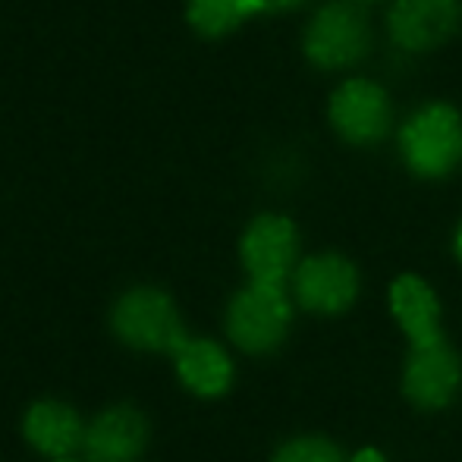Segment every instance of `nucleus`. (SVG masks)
Returning <instances> with one entry per match:
<instances>
[{"instance_id":"obj_1","label":"nucleus","mask_w":462,"mask_h":462,"mask_svg":"<svg viewBox=\"0 0 462 462\" xmlns=\"http://www.w3.org/2000/svg\"><path fill=\"white\" fill-rule=\"evenodd\" d=\"M110 324H114V334L135 349L177 356L189 343L173 299L154 286H139V290H129L126 296H120Z\"/></svg>"},{"instance_id":"obj_2","label":"nucleus","mask_w":462,"mask_h":462,"mask_svg":"<svg viewBox=\"0 0 462 462\" xmlns=\"http://www.w3.org/2000/svg\"><path fill=\"white\" fill-rule=\"evenodd\" d=\"M400 148L419 177H447L462 161V114L450 104H428L402 126Z\"/></svg>"},{"instance_id":"obj_3","label":"nucleus","mask_w":462,"mask_h":462,"mask_svg":"<svg viewBox=\"0 0 462 462\" xmlns=\"http://www.w3.org/2000/svg\"><path fill=\"white\" fill-rule=\"evenodd\" d=\"M290 328V302L283 286L252 283L230 302L226 311V330L233 343L245 353H268L283 340Z\"/></svg>"},{"instance_id":"obj_4","label":"nucleus","mask_w":462,"mask_h":462,"mask_svg":"<svg viewBox=\"0 0 462 462\" xmlns=\"http://www.w3.org/2000/svg\"><path fill=\"white\" fill-rule=\"evenodd\" d=\"M368 51V23L356 0H334L311 19L305 32V54L311 63L340 69Z\"/></svg>"},{"instance_id":"obj_5","label":"nucleus","mask_w":462,"mask_h":462,"mask_svg":"<svg viewBox=\"0 0 462 462\" xmlns=\"http://www.w3.org/2000/svg\"><path fill=\"white\" fill-rule=\"evenodd\" d=\"M296 226L286 217L262 214L258 220H252V226L243 236V264L252 283L283 286L292 262H296Z\"/></svg>"},{"instance_id":"obj_6","label":"nucleus","mask_w":462,"mask_h":462,"mask_svg":"<svg viewBox=\"0 0 462 462\" xmlns=\"http://www.w3.org/2000/svg\"><path fill=\"white\" fill-rule=\"evenodd\" d=\"M330 120L343 139L356 145L377 142L390 126V104L381 86L368 79H349L330 97Z\"/></svg>"},{"instance_id":"obj_7","label":"nucleus","mask_w":462,"mask_h":462,"mask_svg":"<svg viewBox=\"0 0 462 462\" xmlns=\"http://www.w3.org/2000/svg\"><path fill=\"white\" fill-rule=\"evenodd\" d=\"M356 292H359V274L340 255L309 258L296 271V296L311 311L337 315L353 305Z\"/></svg>"},{"instance_id":"obj_8","label":"nucleus","mask_w":462,"mask_h":462,"mask_svg":"<svg viewBox=\"0 0 462 462\" xmlns=\"http://www.w3.org/2000/svg\"><path fill=\"white\" fill-rule=\"evenodd\" d=\"M459 25L457 0H396L390 10V35L409 51L444 44Z\"/></svg>"},{"instance_id":"obj_9","label":"nucleus","mask_w":462,"mask_h":462,"mask_svg":"<svg viewBox=\"0 0 462 462\" xmlns=\"http://www.w3.org/2000/svg\"><path fill=\"white\" fill-rule=\"evenodd\" d=\"M148 444V421L133 406H114L86 428L88 462H135Z\"/></svg>"},{"instance_id":"obj_10","label":"nucleus","mask_w":462,"mask_h":462,"mask_svg":"<svg viewBox=\"0 0 462 462\" xmlns=\"http://www.w3.org/2000/svg\"><path fill=\"white\" fill-rule=\"evenodd\" d=\"M459 383V362L444 340L425 349H412L406 365V393L421 409H440L450 402Z\"/></svg>"},{"instance_id":"obj_11","label":"nucleus","mask_w":462,"mask_h":462,"mask_svg":"<svg viewBox=\"0 0 462 462\" xmlns=\"http://www.w3.org/2000/svg\"><path fill=\"white\" fill-rule=\"evenodd\" d=\"M25 440L35 447L38 453L54 459H69L73 450H79L86 440V428H82L79 415L57 400H42L29 409L25 415Z\"/></svg>"},{"instance_id":"obj_12","label":"nucleus","mask_w":462,"mask_h":462,"mask_svg":"<svg viewBox=\"0 0 462 462\" xmlns=\"http://www.w3.org/2000/svg\"><path fill=\"white\" fill-rule=\"evenodd\" d=\"M390 305H393V315L400 321V328L406 330L412 349L440 343V309L425 280L400 277L393 283V290H390Z\"/></svg>"},{"instance_id":"obj_13","label":"nucleus","mask_w":462,"mask_h":462,"mask_svg":"<svg viewBox=\"0 0 462 462\" xmlns=\"http://www.w3.org/2000/svg\"><path fill=\"white\" fill-rule=\"evenodd\" d=\"M173 359H177V371L183 383L199 396H220L233 381L230 359L211 340H189Z\"/></svg>"},{"instance_id":"obj_14","label":"nucleus","mask_w":462,"mask_h":462,"mask_svg":"<svg viewBox=\"0 0 462 462\" xmlns=\"http://www.w3.org/2000/svg\"><path fill=\"white\" fill-rule=\"evenodd\" d=\"M252 13H258L252 0H189L186 16L195 32H201L208 38H217L233 32Z\"/></svg>"},{"instance_id":"obj_15","label":"nucleus","mask_w":462,"mask_h":462,"mask_svg":"<svg viewBox=\"0 0 462 462\" xmlns=\"http://www.w3.org/2000/svg\"><path fill=\"white\" fill-rule=\"evenodd\" d=\"M274 462H343L340 450L324 438H299L280 447Z\"/></svg>"},{"instance_id":"obj_16","label":"nucleus","mask_w":462,"mask_h":462,"mask_svg":"<svg viewBox=\"0 0 462 462\" xmlns=\"http://www.w3.org/2000/svg\"><path fill=\"white\" fill-rule=\"evenodd\" d=\"M252 4H255L258 13H264V10H292V6H299L302 0H252Z\"/></svg>"},{"instance_id":"obj_17","label":"nucleus","mask_w":462,"mask_h":462,"mask_svg":"<svg viewBox=\"0 0 462 462\" xmlns=\"http://www.w3.org/2000/svg\"><path fill=\"white\" fill-rule=\"evenodd\" d=\"M353 462H383V457L377 450H362Z\"/></svg>"},{"instance_id":"obj_18","label":"nucleus","mask_w":462,"mask_h":462,"mask_svg":"<svg viewBox=\"0 0 462 462\" xmlns=\"http://www.w3.org/2000/svg\"><path fill=\"white\" fill-rule=\"evenodd\" d=\"M457 252H459V258H462V226H459V236H457Z\"/></svg>"},{"instance_id":"obj_19","label":"nucleus","mask_w":462,"mask_h":462,"mask_svg":"<svg viewBox=\"0 0 462 462\" xmlns=\"http://www.w3.org/2000/svg\"><path fill=\"white\" fill-rule=\"evenodd\" d=\"M54 462H76V459H54Z\"/></svg>"}]
</instances>
